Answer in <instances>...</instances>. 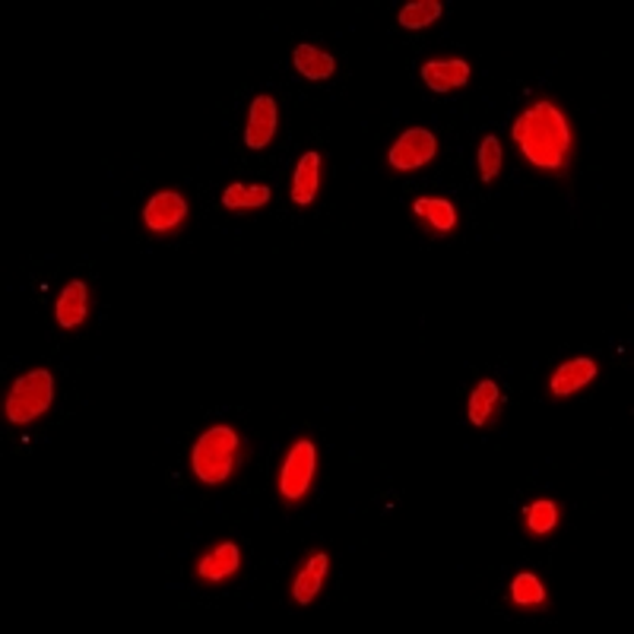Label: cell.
Wrapping results in <instances>:
<instances>
[{
	"label": "cell",
	"mask_w": 634,
	"mask_h": 634,
	"mask_svg": "<svg viewBox=\"0 0 634 634\" xmlns=\"http://www.w3.org/2000/svg\"><path fill=\"white\" fill-rule=\"evenodd\" d=\"M511 137L518 153L540 171H565L575 153V131L565 111L549 99H540L521 111L518 121L511 124Z\"/></svg>",
	"instance_id": "obj_1"
},
{
	"label": "cell",
	"mask_w": 634,
	"mask_h": 634,
	"mask_svg": "<svg viewBox=\"0 0 634 634\" xmlns=\"http://www.w3.org/2000/svg\"><path fill=\"white\" fill-rule=\"evenodd\" d=\"M242 460V435L232 425H210L191 444V472L203 486H222Z\"/></svg>",
	"instance_id": "obj_2"
},
{
	"label": "cell",
	"mask_w": 634,
	"mask_h": 634,
	"mask_svg": "<svg viewBox=\"0 0 634 634\" xmlns=\"http://www.w3.org/2000/svg\"><path fill=\"white\" fill-rule=\"evenodd\" d=\"M52 403H55V375L38 365L23 371L10 385L3 400V415L10 425H32L35 419H42L52 410Z\"/></svg>",
	"instance_id": "obj_3"
},
{
	"label": "cell",
	"mask_w": 634,
	"mask_h": 634,
	"mask_svg": "<svg viewBox=\"0 0 634 634\" xmlns=\"http://www.w3.org/2000/svg\"><path fill=\"white\" fill-rule=\"evenodd\" d=\"M318 444L311 438H299L292 442V447L286 451V460L279 467V498L286 504H299L304 496L311 492L314 486V476H318Z\"/></svg>",
	"instance_id": "obj_4"
},
{
	"label": "cell",
	"mask_w": 634,
	"mask_h": 634,
	"mask_svg": "<svg viewBox=\"0 0 634 634\" xmlns=\"http://www.w3.org/2000/svg\"><path fill=\"white\" fill-rule=\"evenodd\" d=\"M438 156V137L429 127H410L387 149V163L393 171H419Z\"/></svg>",
	"instance_id": "obj_5"
},
{
	"label": "cell",
	"mask_w": 634,
	"mask_h": 634,
	"mask_svg": "<svg viewBox=\"0 0 634 634\" xmlns=\"http://www.w3.org/2000/svg\"><path fill=\"white\" fill-rule=\"evenodd\" d=\"M191 216V203L188 197L175 188H166V191H156L146 207H143V225L153 232V235H171L175 229H181L185 220Z\"/></svg>",
	"instance_id": "obj_6"
},
{
	"label": "cell",
	"mask_w": 634,
	"mask_h": 634,
	"mask_svg": "<svg viewBox=\"0 0 634 634\" xmlns=\"http://www.w3.org/2000/svg\"><path fill=\"white\" fill-rule=\"evenodd\" d=\"M242 561H245L242 546L235 540H222V543L210 546L197 558L193 571H197V578L203 580V583H222V580L235 578L242 571Z\"/></svg>",
	"instance_id": "obj_7"
},
{
	"label": "cell",
	"mask_w": 634,
	"mask_h": 634,
	"mask_svg": "<svg viewBox=\"0 0 634 634\" xmlns=\"http://www.w3.org/2000/svg\"><path fill=\"white\" fill-rule=\"evenodd\" d=\"M327 575H331V555L327 552H311L299 565L296 578H292V587H289V597L299 603V607H311L324 583H327Z\"/></svg>",
	"instance_id": "obj_8"
},
{
	"label": "cell",
	"mask_w": 634,
	"mask_h": 634,
	"mask_svg": "<svg viewBox=\"0 0 634 634\" xmlns=\"http://www.w3.org/2000/svg\"><path fill=\"white\" fill-rule=\"evenodd\" d=\"M419 77L432 92H457V89H464L469 84L472 67L464 57H432V60L422 64Z\"/></svg>",
	"instance_id": "obj_9"
},
{
	"label": "cell",
	"mask_w": 634,
	"mask_h": 634,
	"mask_svg": "<svg viewBox=\"0 0 634 634\" xmlns=\"http://www.w3.org/2000/svg\"><path fill=\"white\" fill-rule=\"evenodd\" d=\"M600 375V365L587 356H578V359L561 362L549 378V393L555 400H565V397H575L583 387H590Z\"/></svg>",
	"instance_id": "obj_10"
},
{
	"label": "cell",
	"mask_w": 634,
	"mask_h": 634,
	"mask_svg": "<svg viewBox=\"0 0 634 634\" xmlns=\"http://www.w3.org/2000/svg\"><path fill=\"white\" fill-rule=\"evenodd\" d=\"M279 127V105L274 96H254L248 109V127H245V143L248 149H267Z\"/></svg>",
	"instance_id": "obj_11"
},
{
	"label": "cell",
	"mask_w": 634,
	"mask_h": 634,
	"mask_svg": "<svg viewBox=\"0 0 634 634\" xmlns=\"http://www.w3.org/2000/svg\"><path fill=\"white\" fill-rule=\"evenodd\" d=\"M324 159L318 149H308L302 153L299 166L292 171V181H289V200L296 207H311L318 200V191H321V171H324Z\"/></svg>",
	"instance_id": "obj_12"
},
{
	"label": "cell",
	"mask_w": 634,
	"mask_h": 634,
	"mask_svg": "<svg viewBox=\"0 0 634 634\" xmlns=\"http://www.w3.org/2000/svg\"><path fill=\"white\" fill-rule=\"evenodd\" d=\"M89 318V286L84 279H70L55 302V321L60 331H77Z\"/></svg>",
	"instance_id": "obj_13"
},
{
	"label": "cell",
	"mask_w": 634,
	"mask_h": 634,
	"mask_svg": "<svg viewBox=\"0 0 634 634\" xmlns=\"http://www.w3.org/2000/svg\"><path fill=\"white\" fill-rule=\"evenodd\" d=\"M501 403H504L501 387H498L492 378H482L479 385L469 390V400H467L469 425L482 429V425L496 422L498 413H501Z\"/></svg>",
	"instance_id": "obj_14"
},
{
	"label": "cell",
	"mask_w": 634,
	"mask_h": 634,
	"mask_svg": "<svg viewBox=\"0 0 634 634\" xmlns=\"http://www.w3.org/2000/svg\"><path fill=\"white\" fill-rule=\"evenodd\" d=\"M415 222H422L432 235H451L457 229V210L444 197H419L413 203Z\"/></svg>",
	"instance_id": "obj_15"
},
{
	"label": "cell",
	"mask_w": 634,
	"mask_h": 634,
	"mask_svg": "<svg viewBox=\"0 0 634 634\" xmlns=\"http://www.w3.org/2000/svg\"><path fill=\"white\" fill-rule=\"evenodd\" d=\"M292 64H296V70L302 74L304 80H314V84L331 80L333 74H336V60H333V55L321 52V48H314V45H299V48L292 52Z\"/></svg>",
	"instance_id": "obj_16"
},
{
	"label": "cell",
	"mask_w": 634,
	"mask_h": 634,
	"mask_svg": "<svg viewBox=\"0 0 634 634\" xmlns=\"http://www.w3.org/2000/svg\"><path fill=\"white\" fill-rule=\"evenodd\" d=\"M274 200V191L267 185H242V181H232L225 191H222V207L232 210V213H242V210H260Z\"/></svg>",
	"instance_id": "obj_17"
},
{
	"label": "cell",
	"mask_w": 634,
	"mask_h": 634,
	"mask_svg": "<svg viewBox=\"0 0 634 634\" xmlns=\"http://www.w3.org/2000/svg\"><path fill=\"white\" fill-rule=\"evenodd\" d=\"M549 593H546V583L536 578L533 571H521L511 580V603L521 609H540L546 607Z\"/></svg>",
	"instance_id": "obj_18"
},
{
	"label": "cell",
	"mask_w": 634,
	"mask_h": 634,
	"mask_svg": "<svg viewBox=\"0 0 634 634\" xmlns=\"http://www.w3.org/2000/svg\"><path fill=\"white\" fill-rule=\"evenodd\" d=\"M524 521L530 536H549L558 526V501L552 498H536L524 508Z\"/></svg>",
	"instance_id": "obj_19"
},
{
	"label": "cell",
	"mask_w": 634,
	"mask_h": 634,
	"mask_svg": "<svg viewBox=\"0 0 634 634\" xmlns=\"http://www.w3.org/2000/svg\"><path fill=\"white\" fill-rule=\"evenodd\" d=\"M442 13L444 7L438 0H413V3H407V7H400L397 23L403 29H410V32H419V29L432 26Z\"/></svg>",
	"instance_id": "obj_20"
},
{
	"label": "cell",
	"mask_w": 634,
	"mask_h": 634,
	"mask_svg": "<svg viewBox=\"0 0 634 634\" xmlns=\"http://www.w3.org/2000/svg\"><path fill=\"white\" fill-rule=\"evenodd\" d=\"M501 163H504L501 140H498L496 134L482 137V143H479V178H482L486 185H492V181H496L498 171H501Z\"/></svg>",
	"instance_id": "obj_21"
}]
</instances>
